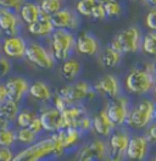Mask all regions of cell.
I'll list each match as a JSON object with an SVG mask.
<instances>
[{"label": "cell", "instance_id": "ffe728a7", "mask_svg": "<svg viewBox=\"0 0 156 161\" xmlns=\"http://www.w3.org/2000/svg\"><path fill=\"white\" fill-rule=\"evenodd\" d=\"M58 136L65 153L77 150L81 147V142L83 138V134L75 127H68L66 130L58 132Z\"/></svg>", "mask_w": 156, "mask_h": 161}, {"label": "cell", "instance_id": "8992f818", "mask_svg": "<svg viewBox=\"0 0 156 161\" xmlns=\"http://www.w3.org/2000/svg\"><path fill=\"white\" fill-rule=\"evenodd\" d=\"M53 158H55V149L54 143L49 136L47 138H40L31 147H26L20 151H16L14 161H45Z\"/></svg>", "mask_w": 156, "mask_h": 161}, {"label": "cell", "instance_id": "d6986e66", "mask_svg": "<svg viewBox=\"0 0 156 161\" xmlns=\"http://www.w3.org/2000/svg\"><path fill=\"white\" fill-rule=\"evenodd\" d=\"M20 19L16 11L0 9V32L5 37L19 34Z\"/></svg>", "mask_w": 156, "mask_h": 161}, {"label": "cell", "instance_id": "9c48e42d", "mask_svg": "<svg viewBox=\"0 0 156 161\" xmlns=\"http://www.w3.org/2000/svg\"><path fill=\"white\" fill-rule=\"evenodd\" d=\"M109 159L107 143L104 138H94L82 144L76 153V161H105Z\"/></svg>", "mask_w": 156, "mask_h": 161}, {"label": "cell", "instance_id": "f546056e", "mask_svg": "<svg viewBox=\"0 0 156 161\" xmlns=\"http://www.w3.org/2000/svg\"><path fill=\"white\" fill-rule=\"evenodd\" d=\"M142 51L149 55L156 58V33L155 32H148L142 38V44H140Z\"/></svg>", "mask_w": 156, "mask_h": 161}, {"label": "cell", "instance_id": "4dcf8cb0", "mask_svg": "<svg viewBox=\"0 0 156 161\" xmlns=\"http://www.w3.org/2000/svg\"><path fill=\"white\" fill-rule=\"evenodd\" d=\"M16 130L12 127L0 128V148H15Z\"/></svg>", "mask_w": 156, "mask_h": 161}, {"label": "cell", "instance_id": "52a82bcc", "mask_svg": "<svg viewBox=\"0 0 156 161\" xmlns=\"http://www.w3.org/2000/svg\"><path fill=\"white\" fill-rule=\"evenodd\" d=\"M25 59L31 65L38 67L40 70H53L56 61L53 58L48 48L38 42L28 43L27 50L25 54Z\"/></svg>", "mask_w": 156, "mask_h": 161}, {"label": "cell", "instance_id": "d4e9b609", "mask_svg": "<svg viewBox=\"0 0 156 161\" xmlns=\"http://www.w3.org/2000/svg\"><path fill=\"white\" fill-rule=\"evenodd\" d=\"M17 15H19L20 21L28 26L36 20H38L39 16L42 15V11H40L38 4L33 3V1H25L19 9Z\"/></svg>", "mask_w": 156, "mask_h": 161}, {"label": "cell", "instance_id": "f35d334b", "mask_svg": "<svg viewBox=\"0 0 156 161\" xmlns=\"http://www.w3.org/2000/svg\"><path fill=\"white\" fill-rule=\"evenodd\" d=\"M145 26L149 32L156 33V9H151L145 16Z\"/></svg>", "mask_w": 156, "mask_h": 161}, {"label": "cell", "instance_id": "2e32d148", "mask_svg": "<svg viewBox=\"0 0 156 161\" xmlns=\"http://www.w3.org/2000/svg\"><path fill=\"white\" fill-rule=\"evenodd\" d=\"M150 144L144 137V134H133L131 136L129 144L127 147L126 159L129 161H145L149 156Z\"/></svg>", "mask_w": 156, "mask_h": 161}, {"label": "cell", "instance_id": "cb8c5ba5", "mask_svg": "<svg viewBox=\"0 0 156 161\" xmlns=\"http://www.w3.org/2000/svg\"><path fill=\"white\" fill-rule=\"evenodd\" d=\"M81 72H82V65L75 58H68L67 60L62 61L60 66L61 77L68 83H72L77 80Z\"/></svg>", "mask_w": 156, "mask_h": 161}, {"label": "cell", "instance_id": "4316f807", "mask_svg": "<svg viewBox=\"0 0 156 161\" xmlns=\"http://www.w3.org/2000/svg\"><path fill=\"white\" fill-rule=\"evenodd\" d=\"M21 110V104L11 100H5L0 104V117L9 123H15V120Z\"/></svg>", "mask_w": 156, "mask_h": 161}, {"label": "cell", "instance_id": "6da1fadb", "mask_svg": "<svg viewBox=\"0 0 156 161\" xmlns=\"http://www.w3.org/2000/svg\"><path fill=\"white\" fill-rule=\"evenodd\" d=\"M155 75L150 67H133L127 72L123 86L132 95H145L153 91Z\"/></svg>", "mask_w": 156, "mask_h": 161}, {"label": "cell", "instance_id": "836d02e7", "mask_svg": "<svg viewBox=\"0 0 156 161\" xmlns=\"http://www.w3.org/2000/svg\"><path fill=\"white\" fill-rule=\"evenodd\" d=\"M105 14H106V17H118L121 16L122 14V5L118 0H100Z\"/></svg>", "mask_w": 156, "mask_h": 161}, {"label": "cell", "instance_id": "1f68e13d", "mask_svg": "<svg viewBox=\"0 0 156 161\" xmlns=\"http://www.w3.org/2000/svg\"><path fill=\"white\" fill-rule=\"evenodd\" d=\"M99 0H78L75 6V11L77 12L79 16L83 17H90L93 10L95 9Z\"/></svg>", "mask_w": 156, "mask_h": 161}, {"label": "cell", "instance_id": "60d3db41", "mask_svg": "<svg viewBox=\"0 0 156 161\" xmlns=\"http://www.w3.org/2000/svg\"><path fill=\"white\" fill-rule=\"evenodd\" d=\"M90 19L98 20V21H103L106 19V14H105V10H104V8H103V5H101L100 1L98 3V5L95 6V9L93 10V14H92Z\"/></svg>", "mask_w": 156, "mask_h": 161}, {"label": "cell", "instance_id": "7402d4cb", "mask_svg": "<svg viewBox=\"0 0 156 161\" xmlns=\"http://www.w3.org/2000/svg\"><path fill=\"white\" fill-rule=\"evenodd\" d=\"M28 95L33 100H36L37 103H42V104L50 103L54 97L50 86L43 80H36V82L31 83Z\"/></svg>", "mask_w": 156, "mask_h": 161}, {"label": "cell", "instance_id": "681fc988", "mask_svg": "<svg viewBox=\"0 0 156 161\" xmlns=\"http://www.w3.org/2000/svg\"><path fill=\"white\" fill-rule=\"evenodd\" d=\"M151 161H156V154L153 156V159H151Z\"/></svg>", "mask_w": 156, "mask_h": 161}, {"label": "cell", "instance_id": "7bdbcfd3", "mask_svg": "<svg viewBox=\"0 0 156 161\" xmlns=\"http://www.w3.org/2000/svg\"><path fill=\"white\" fill-rule=\"evenodd\" d=\"M5 100H8L5 84H4V82H3V80H0V104H3Z\"/></svg>", "mask_w": 156, "mask_h": 161}, {"label": "cell", "instance_id": "ac0fdd59", "mask_svg": "<svg viewBox=\"0 0 156 161\" xmlns=\"http://www.w3.org/2000/svg\"><path fill=\"white\" fill-rule=\"evenodd\" d=\"M115 128L116 127L110 121L105 109L100 110L92 117V131L94 132L99 138L107 139L110 137V134L115 131Z\"/></svg>", "mask_w": 156, "mask_h": 161}, {"label": "cell", "instance_id": "e0dca14e", "mask_svg": "<svg viewBox=\"0 0 156 161\" xmlns=\"http://www.w3.org/2000/svg\"><path fill=\"white\" fill-rule=\"evenodd\" d=\"M83 56H95L100 51V43L97 37L89 32H81L76 37V50Z\"/></svg>", "mask_w": 156, "mask_h": 161}, {"label": "cell", "instance_id": "3957f363", "mask_svg": "<svg viewBox=\"0 0 156 161\" xmlns=\"http://www.w3.org/2000/svg\"><path fill=\"white\" fill-rule=\"evenodd\" d=\"M49 50L55 61H65L76 50V34L65 30H55L48 38Z\"/></svg>", "mask_w": 156, "mask_h": 161}, {"label": "cell", "instance_id": "d590c367", "mask_svg": "<svg viewBox=\"0 0 156 161\" xmlns=\"http://www.w3.org/2000/svg\"><path fill=\"white\" fill-rule=\"evenodd\" d=\"M78 131L81 132L83 136L87 134L88 132L92 131V117L89 115H86L84 117H82L81 120L78 121L77 126H76Z\"/></svg>", "mask_w": 156, "mask_h": 161}, {"label": "cell", "instance_id": "f1b7e54d", "mask_svg": "<svg viewBox=\"0 0 156 161\" xmlns=\"http://www.w3.org/2000/svg\"><path fill=\"white\" fill-rule=\"evenodd\" d=\"M39 112L33 109H27V108H21L19 115L15 120V125L17 128H26L29 127V125L38 117Z\"/></svg>", "mask_w": 156, "mask_h": 161}, {"label": "cell", "instance_id": "7c38bea8", "mask_svg": "<svg viewBox=\"0 0 156 161\" xmlns=\"http://www.w3.org/2000/svg\"><path fill=\"white\" fill-rule=\"evenodd\" d=\"M92 86L97 95H101L109 100L121 95V83L115 75H104L100 78H98Z\"/></svg>", "mask_w": 156, "mask_h": 161}, {"label": "cell", "instance_id": "30bf717a", "mask_svg": "<svg viewBox=\"0 0 156 161\" xmlns=\"http://www.w3.org/2000/svg\"><path fill=\"white\" fill-rule=\"evenodd\" d=\"M129 109H131L129 99L127 97H122V95L109 100V103L105 106L106 115L116 128L125 126Z\"/></svg>", "mask_w": 156, "mask_h": 161}, {"label": "cell", "instance_id": "7a4b0ae2", "mask_svg": "<svg viewBox=\"0 0 156 161\" xmlns=\"http://www.w3.org/2000/svg\"><path fill=\"white\" fill-rule=\"evenodd\" d=\"M155 101L151 99H140L133 106H131L127 116L125 127L133 131L146 130V127L154 121Z\"/></svg>", "mask_w": 156, "mask_h": 161}, {"label": "cell", "instance_id": "ee69618b", "mask_svg": "<svg viewBox=\"0 0 156 161\" xmlns=\"http://www.w3.org/2000/svg\"><path fill=\"white\" fill-rule=\"evenodd\" d=\"M145 4L148 6H150L151 9H156V0H146Z\"/></svg>", "mask_w": 156, "mask_h": 161}, {"label": "cell", "instance_id": "ab89813d", "mask_svg": "<svg viewBox=\"0 0 156 161\" xmlns=\"http://www.w3.org/2000/svg\"><path fill=\"white\" fill-rule=\"evenodd\" d=\"M16 151L14 148H0V161H14Z\"/></svg>", "mask_w": 156, "mask_h": 161}, {"label": "cell", "instance_id": "e575fe53", "mask_svg": "<svg viewBox=\"0 0 156 161\" xmlns=\"http://www.w3.org/2000/svg\"><path fill=\"white\" fill-rule=\"evenodd\" d=\"M12 71V61L8 59L6 56H0V80L9 77V75Z\"/></svg>", "mask_w": 156, "mask_h": 161}, {"label": "cell", "instance_id": "ba28073f", "mask_svg": "<svg viewBox=\"0 0 156 161\" xmlns=\"http://www.w3.org/2000/svg\"><path fill=\"white\" fill-rule=\"evenodd\" d=\"M131 133L126 127H118L106 139L109 149V159L114 161H123L126 159L127 147L129 144Z\"/></svg>", "mask_w": 156, "mask_h": 161}, {"label": "cell", "instance_id": "816d5d0a", "mask_svg": "<svg viewBox=\"0 0 156 161\" xmlns=\"http://www.w3.org/2000/svg\"><path fill=\"white\" fill-rule=\"evenodd\" d=\"M105 161H114V160H110V159H107V160H105Z\"/></svg>", "mask_w": 156, "mask_h": 161}, {"label": "cell", "instance_id": "4fadbf2b", "mask_svg": "<svg viewBox=\"0 0 156 161\" xmlns=\"http://www.w3.org/2000/svg\"><path fill=\"white\" fill-rule=\"evenodd\" d=\"M39 120L42 122L44 133L54 134L65 130L62 114L54 106H45L39 111Z\"/></svg>", "mask_w": 156, "mask_h": 161}, {"label": "cell", "instance_id": "bcb514c9", "mask_svg": "<svg viewBox=\"0 0 156 161\" xmlns=\"http://www.w3.org/2000/svg\"><path fill=\"white\" fill-rule=\"evenodd\" d=\"M153 93H154V95L156 97V77H155V82H154V87H153Z\"/></svg>", "mask_w": 156, "mask_h": 161}, {"label": "cell", "instance_id": "8fae6325", "mask_svg": "<svg viewBox=\"0 0 156 161\" xmlns=\"http://www.w3.org/2000/svg\"><path fill=\"white\" fill-rule=\"evenodd\" d=\"M4 84H5V89H6L8 100L21 104L27 98L29 86H31L27 78H25L22 76H11L5 80Z\"/></svg>", "mask_w": 156, "mask_h": 161}, {"label": "cell", "instance_id": "8d00e7d4", "mask_svg": "<svg viewBox=\"0 0 156 161\" xmlns=\"http://www.w3.org/2000/svg\"><path fill=\"white\" fill-rule=\"evenodd\" d=\"M23 3L25 0H0V9L19 11Z\"/></svg>", "mask_w": 156, "mask_h": 161}, {"label": "cell", "instance_id": "7dc6e473", "mask_svg": "<svg viewBox=\"0 0 156 161\" xmlns=\"http://www.w3.org/2000/svg\"><path fill=\"white\" fill-rule=\"evenodd\" d=\"M154 121H156V103H155V110H154Z\"/></svg>", "mask_w": 156, "mask_h": 161}, {"label": "cell", "instance_id": "5bb4252c", "mask_svg": "<svg viewBox=\"0 0 156 161\" xmlns=\"http://www.w3.org/2000/svg\"><path fill=\"white\" fill-rule=\"evenodd\" d=\"M27 45L28 43L20 34L5 37L1 42V51H3V55L11 61L20 60V59H25Z\"/></svg>", "mask_w": 156, "mask_h": 161}, {"label": "cell", "instance_id": "c3c4849f", "mask_svg": "<svg viewBox=\"0 0 156 161\" xmlns=\"http://www.w3.org/2000/svg\"><path fill=\"white\" fill-rule=\"evenodd\" d=\"M132 1H136V3H145L146 0H132Z\"/></svg>", "mask_w": 156, "mask_h": 161}, {"label": "cell", "instance_id": "9a60e30c", "mask_svg": "<svg viewBox=\"0 0 156 161\" xmlns=\"http://www.w3.org/2000/svg\"><path fill=\"white\" fill-rule=\"evenodd\" d=\"M53 26L55 30H65L70 32H75L79 28L81 21H79V15L75 10L64 8L53 16H50Z\"/></svg>", "mask_w": 156, "mask_h": 161}, {"label": "cell", "instance_id": "5b68a950", "mask_svg": "<svg viewBox=\"0 0 156 161\" xmlns=\"http://www.w3.org/2000/svg\"><path fill=\"white\" fill-rule=\"evenodd\" d=\"M68 105L83 104V101L92 100L97 97L93 86L86 80H75L60 88L56 93Z\"/></svg>", "mask_w": 156, "mask_h": 161}, {"label": "cell", "instance_id": "277c9868", "mask_svg": "<svg viewBox=\"0 0 156 161\" xmlns=\"http://www.w3.org/2000/svg\"><path fill=\"white\" fill-rule=\"evenodd\" d=\"M142 44V34L136 26H129L125 30L120 31L112 38L110 47L118 51L121 55L134 54L140 50Z\"/></svg>", "mask_w": 156, "mask_h": 161}, {"label": "cell", "instance_id": "44dd1931", "mask_svg": "<svg viewBox=\"0 0 156 161\" xmlns=\"http://www.w3.org/2000/svg\"><path fill=\"white\" fill-rule=\"evenodd\" d=\"M27 31L31 36L38 37V38H49L51 33L55 31L50 16L42 14L38 20H36L33 23L27 26Z\"/></svg>", "mask_w": 156, "mask_h": 161}, {"label": "cell", "instance_id": "f5cc1de1", "mask_svg": "<svg viewBox=\"0 0 156 161\" xmlns=\"http://www.w3.org/2000/svg\"><path fill=\"white\" fill-rule=\"evenodd\" d=\"M99 1H100V0H99Z\"/></svg>", "mask_w": 156, "mask_h": 161}, {"label": "cell", "instance_id": "b9f144b4", "mask_svg": "<svg viewBox=\"0 0 156 161\" xmlns=\"http://www.w3.org/2000/svg\"><path fill=\"white\" fill-rule=\"evenodd\" d=\"M28 128H31L32 131L34 132V133H37L38 136H42V134L44 133L43 126H42V122H40V120H39V115H38V117H37L36 120H34L32 123H31V125H29Z\"/></svg>", "mask_w": 156, "mask_h": 161}, {"label": "cell", "instance_id": "d6a6232c", "mask_svg": "<svg viewBox=\"0 0 156 161\" xmlns=\"http://www.w3.org/2000/svg\"><path fill=\"white\" fill-rule=\"evenodd\" d=\"M42 14L53 16L58 11L64 9V0H42L39 4Z\"/></svg>", "mask_w": 156, "mask_h": 161}, {"label": "cell", "instance_id": "83f0119b", "mask_svg": "<svg viewBox=\"0 0 156 161\" xmlns=\"http://www.w3.org/2000/svg\"><path fill=\"white\" fill-rule=\"evenodd\" d=\"M39 139H40V136L34 133L28 127H26V128H16V143L21 147H23V148L36 144Z\"/></svg>", "mask_w": 156, "mask_h": 161}, {"label": "cell", "instance_id": "484cf974", "mask_svg": "<svg viewBox=\"0 0 156 161\" xmlns=\"http://www.w3.org/2000/svg\"><path fill=\"white\" fill-rule=\"evenodd\" d=\"M121 60H122V55L115 49H112L110 45L104 48L99 54V64L104 69H115L120 65Z\"/></svg>", "mask_w": 156, "mask_h": 161}, {"label": "cell", "instance_id": "f907efd6", "mask_svg": "<svg viewBox=\"0 0 156 161\" xmlns=\"http://www.w3.org/2000/svg\"><path fill=\"white\" fill-rule=\"evenodd\" d=\"M3 55V51H1V43H0V56Z\"/></svg>", "mask_w": 156, "mask_h": 161}, {"label": "cell", "instance_id": "603a6c76", "mask_svg": "<svg viewBox=\"0 0 156 161\" xmlns=\"http://www.w3.org/2000/svg\"><path fill=\"white\" fill-rule=\"evenodd\" d=\"M61 114H62V119H64L65 130H66L68 127L76 128L78 121L82 117H84L86 115H88V111L83 104H75V105H70Z\"/></svg>", "mask_w": 156, "mask_h": 161}, {"label": "cell", "instance_id": "74e56055", "mask_svg": "<svg viewBox=\"0 0 156 161\" xmlns=\"http://www.w3.org/2000/svg\"><path fill=\"white\" fill-rule=\"evenodd\" d=\"M145 137L150 145H156V121H153L144 132Z\"/></svg>", "mask_w": 156, "mask_h": 161}, {"label": "cell", "instance_id": "f6af8a7d", "mask_svg": "<svg viewBox=\"0 0 156 161\" xmlns=\"http://www.w3.org/2000/svg\"><path fill=\"white\" fill-rule=\"evenodd\" d=\"M150 69H151V71H153V73L156 76V58L154 59V61L151 62V65H150Z\"/></svg>", "mask_w": 156, "mask_h": 161}]
</instances>
